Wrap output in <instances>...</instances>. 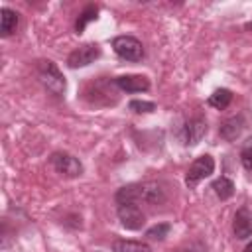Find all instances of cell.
I'll use <instances>...</instances> for the list:
<instances>
[{
    "label": "cell",
    "mask_w": 252,
    "mask_h": 252,
    "mask_svg": "<svg viewBox=\"0 0 252 252\" xmlns=\"http://www.w3.org/2000/svg\"><path fill=\"white\" fill-rule=\"evenodd\" d=\"M118 205H126V203H150V205H161L165 201V191L161 189V185L154 183V181H146V183H130L124 185L116 191L114 195Z\"/></svg>",
    "instance_id": "cell-1"
},
{
    "label": "cell",
    "mask_w": 252,
    "mask_h": 252,
    "mask_svg": "<svg viewBox=\"0 0 252 252\" xmlns=\"http://www.w3.org/2000/svg\"><path fill=\"white\" fill-rule=\"evenodd\" d=\"M37 77L41 81V85L53 93V94H63L65 93V77L61 75V71L57 69V65L53 61H39L37 65Z\"/></svg>",
    "instance_id": "cell-2"
},
{
    "label": "cell",
    "mask_w": 252,
    "mask_h": 252,
    "mask_svg": "<svg viewBox=\"0 0 252 252\" xmlns=\"http://www.w3.org/2000/svg\"><path fill=\"white\" fill-rule=\"evenodd\" d=\"M114 53L124 61H140L144 57V45L132 35H118L112 39Z\"/></svg>",
    "instance_id": "cell-3"
},
{
    "label": "cell",
    "mask_w": 252,
    "mask_h": 252,
    "mask_svg": "<svg viewBox=\"0 0 252 252\" xmlns=\"http://www.w3.org/2000/svg\"><path fill=\"white\" fill-rule=\"evenodd\" d=\"M51 165L63 177H79L83 173V163L75 156L65 154V152H55L51 156Z\"/></svg>",
    "instance_id": "cell-4"
},
{
    "label": "cell",
    "mask_w": 252,
    "mask_h": 252,
    "mask_svg": "<svg viewBox=\"0 0 252 252\" xmlns=\"http://www.w3.org/2000/svg\"><path fill=\"white\" fill-rule=\"evenodd\" d=\"M215 171V159L211 158V156H199L191 165H189V169H187V175H185V183H187V187L191 189V187H195L201 179H205V177H209L211 173Z\"/></svg>",
    "instance_id": "cell-5"
},
{
    "label": "cell",
    "mask_w": 252,
    "mask_h": 252,
    "mask_svg": "<svg viewBox=\"0 0 252 252\" xmlns=\"http://www.w3.org/2000/svg\"><path fill=\"white\" fill-rule=\"evenodd\" d=\"M100 57V47L96 43H83L77 49H73L67 57V65L71 69H79V67H87L93 61H96Z\"/></svg>",
    "instance_id": "cell-6"
},
{
    "label": "cell",
    "mask_w": 252,
    "mask_h": 252,
    "mask_svg": "<svg viewBox=\"0 0 252 252\" xmlns=\"http://www.w3.org/2000/svg\"><path fill=\"white\" fill-rule=\"evenodd\" d=\"M118 220L126 230H140L146 222V217L136 203H126L118 205Z\"/></svg>",
    "instance_id": "cell-7"
},
{
    "label": "cell",
    "mask_w": 252,
    "mask_h": 252,
    "mask_svg": "<svg viewBox=\"0 0 252 252\" xmlns=\"http://www.w3.org/2000/svg\"><path fill=\"white\" fill-rule=\"evenodd\" d=\"M205 134H207V122L197 116V118H191L183 124L179 136H181V142L185 146H197L203 140Z\"/></svg>",
    "instance_id": "cell-8"
},
{
    "label": "cell",
    "mask_w": 252,
    "mask_h": 252,
    "mask_svg": "<svg viewBox=\"0 0 252 252\" xmlns=\"http://www.w3.org/2000/svg\"><path fill=\"white\" fill-rule=\"evenodd\" d=\"M232 232L238 240H244L248 236H252V211L242 207L236 211L234 220H232Z\"/></svg>",
    "instance_id": "cell-9"
},
{
    "label": "cell",
    "mask_w": 252,
    "mask_h": 252,
    "mask_svg": "<svg viewBox=\"0 0 252 252\" xmlns=\"http://www.w3.org/2000/svg\"><path fill=\"white\" fill-rule=\"evenodd\" d=\"M114 85L126 93H144L150 89V81L144 75H120L114 79Z\"/></svg>",
    "instance_id": "cell-10"
},
{
    "label": "cell",
    "mask_w": 252,
    "mask_h": 252,
    "mask_svg": "<svg viewBox=\"0 0 252 252\" xmlns=\"http://www.w3.org/2000/svg\"><path fill=\"white\" fill-rule=\"evenodd\" d=\"M18 28V14L12 10V8H2L0 10V33L2 37H8L16 32Z\"/></svg>",
    "instance_id": "cell-11"
},
{
    "label": "cell",
    "mask_w": 252,
    "mask_h": 252,
    "mask_svg": "<svg viewBox=\"0 0 252 252\" xmlns=\"http://www.w3.org/2000/svg\"><path fill=\"white\" fill-rule=\"evenodd\" d=\"M242 128H244L242 118H240V116H232V118H228V120H224V122L220 124L219 132H220V136H222L224 140L232 142V140H236V138L240 136Z\"/></svg>",
    "instance_id": "cell-12"
},
{
    "label": "cell",
    "mask_w": 252,
    "mask_h": 252,
    "mask_svg": "<svg viewBox=\"0 0 252 252\" xmlns=\"http://www.w3.org/2000/svg\"><path fill=\"white\" fill-rule=\"evenodd\" d=\"M211 189L217 193V197H219L220 201H226V199H230V197L234 195V183H232L228 177H219V179H215L213 185H211Z\"/></svg>",
    "instance_id": "cell-13"
},
{
    "label": "cell",
    "mask_w": 252,
    "mask_h": 252,
    "mask_svg": "<svg viewBox=\"0 0 252 252\" xmlns=\"http://www.w3.org/2000/svg\"><path fill=\"white\" fill-rule=\"evenodd\" d=\"M114 252H152V248L146 242H136V240H116L112 244Z\"/></svg>",
    "instance_id": "cell-14"
},
{
    "label": "cell",
    "mask_w": 252,
    "mask_h": 252,
    "mask_svg": "<svg viewBox=\"0 0 252 252\" xmlns=\"http://www.w3.org/2000/svg\"><path fill=\"white\" fill-rule=\"evenodd\" d=\"M230 100H232V93H230L228 89H217V91L209 96V104H211L213 108H219V110L226 108V106L230 104Z\"/></svg>",
    "instance_id": "cell-15"
},
{
    "label": "cell",
    "mask_w": 252,
    "mask_h": 252,
    "mask_svg": "<svg viewBox=\"0 0 252 252\" xmlns=\"http://www.w3.org/2000/svg\"><path fill=\"white\" fill-rule=\"evenodd\" d=\"M96 14H98V8H96L94 4H89V6L83 10V14L79 16L77 24H75V30H77V33H81V32L87 28V24H89V22L96 20Z\"/></svg>",
    "instance_id": "cell-16"
},
{
    "label": "cell",
    "mask_w": 252,
    "mask_h": 252,
    "mask_svg": "<svg viewBox=\"0 0 252 252\" xmlns=\"http://www.w3.org/2000/svg\"><path fill=\"white\" fill-rule=\"evenodd\" d=\"M169 230H171V224H169V222H159V224L148 228L146 236L152 238V240H163V238L169 234Z\"/></svg>",
    "instance_id": "cell-17"
},
{
    "label": "cell",
    "mask_w": 252,
    "mask_h": 252,
    "mask_svg": "<svg viewBox=\"0 0 252 252\" xmlns=\"http://www.w3.org/2000/svg\"><path fill=\"white\" fill-rule=\"evenodd\" d=\"M240 161H242V165L248 171H252V138H248L242 144V148H240Z\"/></svg>",
    "instance_id": "cell-18"
},
{
    "label": "cell",
    "mask_w": 252,
    "mask_h": 252,
    "mask_svg": "<svg viewBox=\"0 0 252 252\" xmlns=\"http://www.w3.org/2000/svg\"><path fill=\"white\" fill-rule=\"evenodd\" d=\"M128 108L134 110V112H138V114H142V112H152V110H156V104H154V102H148V100H130Z\"/></svg>",
    "instance_id": "cell-19"
},
{
    "label": "cell",
    "mask_w": 252,
    "mask_h": 252,
    "mask_svg": "<svg viewBox=\"0 0 252 252\" xmlns=\"http://www.w3.org/2000/svg\"><path fill=\"white\" fill-rule=\"evenodd\" d=\"M187 252H207V248H205V246H201V244H195V246H191Z\"/></svg>",
    "instance_id": "cell-20"
},
{
    "label": "cell",
    "mask_w": 252,
    "mask_h": 252,
    "mask_svg": "<svg viewBox=\"0 0 252 252\" xmlns=\"http://www.w3.org/2000/svg\"><path fill=\"white\" fill-rule=\"evenodd\" d=\"M244 252H252V242H250V244H248V246L244 248Z\"/></svg>",
    "instance_id": "cell-21"
},
{
    "label": "cell",
    "mask_w": 252,
    "mask_h": 252,
    "mask_svg": "<svg viewBox=\"0 0 252 252\" xmlns=\"http://www.w3.org/2000/svg\"><path fill=\"white\" fill-rule=\"evenodd\" d=\"M246 30H250V32H252V22H248V24H246Z\"/></svg>",
    "instance_id": "cell-22"
}]
</instances>
